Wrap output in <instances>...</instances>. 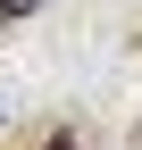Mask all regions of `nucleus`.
<instances>
[{
  "mask_svg": "<svg viewBox=\"0 0 142 150\" xmlns=\"http://www.w3.org/2000/svg\"><path fill=\"white\" fill-rule=\"evenodd\" d=\"M25 8H42V0H0V25H9V17H25Z\"/></svg>",
  "mask_w": 142,
  "mask_h": 150,
  "instance_id": "f257e3e1",
  "label": "nucleus"
}]
</instances>
